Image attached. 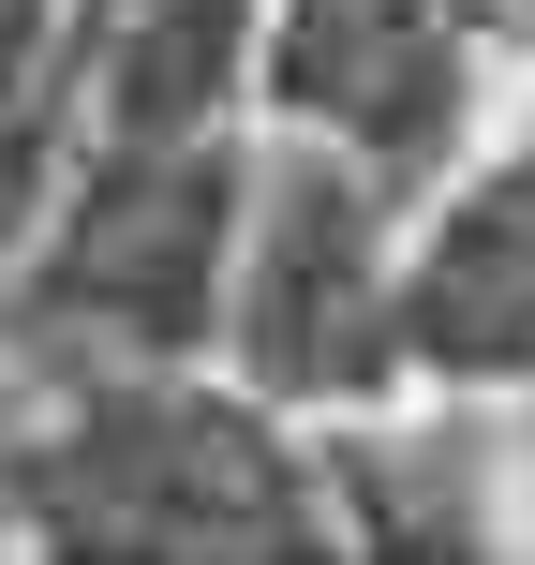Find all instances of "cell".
I'll use <instances>...</instances> for the list:
<instances>
[{
	"label": "cell",
	"instance_id": "cell-3",
	"mask_svg": "<svg viewBox=\"0 0 535 565\" xmlns=\"http://www.w3.org/2000/svg\"><path fill=\"white\" fill-rule=\"evenodd\" d=\"M402 224H417V194H387L357 149L268 119L238 268H224V372L312 431L387 417L417 387V358H402Z\"/></svg>",
	"mask_w": 535,
	"mask_h": 565
},
{
	"label": "cell",
	"instance_id": "cell-1",
	"mask_svg": "<svg viewBox=\"0 0 535 565\" xmlns=\"http://www.w3.org/2000/svg\"><path fill=\"white\" fill-rule=\"evenodd\" d=\"M0 536L30 551H342L312 417L254 402L224 358L45 372L0 431Z\"/></svg>",
	"mask_w": 535,
	"mask_h": 565
},
{
	"label": "cell",
	"instance_id": "cell-4",
	"mask_svg": "<svg viewBox=\"0 0 535 565\" xmlns=\"http://www.w3.org/2000/svg\"><path fill=\"white\" fill-rule=\"evenodd\" d=\"M491 60H506L491 0H268L254 105L282 119V135L357 149L387 194H447Z\"/></svg>",
	"mask_w": 535,
	"mask_h": 565
},
{
	"label": "cell",
	"instance_id": "cell-6",
	"mask_svg": "<svg viewBox=\"0 0 535 565\" xmlns=\"http://www.w3.org/2000/svg\"><path fill=\"white\" fill-rule=\"evenodd\" d=\"M268 0H105L89 15V135H224L254 119Z\"/></svg>",
	"mask_w": 535,
	"mask_h": 565
},
{
	"label": "cell",
	"instance_id": "cell-8",
	"mask_svg": "<svg viewBox=\"0 0 535 565\" xmlns=\"http://www.w3.org/2000/svg\"><path fill=\"white\" fill-rule=\"evenodd\" d=\"M89 15H105V0H89Z\"/></svg>",
	"mask_w": 535,
	"mask_h": 565
},
{
	"label": "cell",
	"instance_id": "cell-5",
	"mask_svg": "<svg viewBox=\"0 0 535 565\" xmlns=\"http://www.w3.org/2000/svg\"><path fill=\"white\" fill-rule=\"evenodd\" d=\"M402 358L431 402L535 387V135L506 164H461L402 224Z\"/></svg>",
	"mask_w": 535,
	"mask_h": 565
},
{
	"label": "cell",
	"instance_id": "cell-2",
	"mask_svg": "<svg viewBox=\"0 0 535 565\" xmlns=\"http://www.w3.org/2000/svg\"><path fill=\"white\" fill-rule=\"evenodd\" d=\"M254 209V135H89L45 238L0 282V372H179L224 358V268Z\"/></svg>",
	"mask_w": 535,
	"mask_h": 565
},
{
	"label": "cell",
	"instance_id": "cell-7",
	"mask_svg": "<svg viewBox=\"0 0 535 565\" xmlns=\"http://www.w3.org/2000/svg\"><path fill=\"white\" fill-rule=\"evenodd\" d=\"M491 30H506V60H535V0H491Z\"/></svg>",
	"mask_w": 535,
	"mask_h": 565
}]
</instances>
